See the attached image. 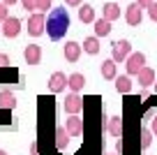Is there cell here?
<instances>
[{
    "instance_id": "24",
    "label": "cell",
    "mask_w": 157,
    "mask_h": 155,
    "mask_svg": "<svg viewBox=\"0 0 157 155\" xmlns=\"http://www.w3.org/2000/svg\"><path fill=\"white\" fill-rule=\"evenodd\" d=\"M51 5H53V0H37V2H35V10H39L44 14V12L51 10Z\"/></svg>"
},
{
    "instance_id": "35",
    "label": "cell",
    "mask_w": 157,
    "mask_h": 155,
    "mask_svg": "<svg viewBox=\"0 0 157 155\" xmlns=\"http://www.w3.org/2000/svg\"><path fill=\"white\" fill-rule=\"evenodd\" d=\"M0 155H7V153H5V150H0Z\"/></svg>"
},
{
    "instance_id": "12",
    "label": "cell",
    "mask_w": 157,
    "mask_h": 155,
    "mask_svg": "<svg viewBox=\"0 0 157 155\" xmlns=\"http://www.w3.org/2000/svg\"><path fill=\"white\" fill-rule=\"evenodd\" d=\"M136 79H139V83H141L143 88H148L150 83H155V79H157V77H155V70H152L150 65H143L141 72L136 74Z\"/></svg>"
},
{
    "instance_id": "30",
    "label": "cell",
    "mask_w": 157,
    "mask_h": 155,
    "mask_svg": "<svg viewBox=\"0 0 157 155\" xmlns=\"http://www.w3.org/2000/svg\"><path fill=\"white\" fill-rule=\"evenodd\" d=\"M65 2H67L69 7H78V5H81V2H83V0H65Z\"/></svg>"
},
{
    "instance_id": "23",
    "label": "cell",
    "mask_w": 157,
    "mask_h": 155,
    "mask_svg": "<svg viewBox=\"0 0 157 155\" xmlns=\"http://www.w3.org/2000/svg\"><path fill=\"white\" fill-rule=\"evenodd\" d=\"M150 144H152V132L148 130V127H143V130H141V148L148 150V148H150Z\"/></svg>"
},
{
    "instance_id": "5",
    "label": "cell",
    "mask_w": 157,
    "mask_h": 155,
    "mask_svg": "<svg viewBox=\"0 0 157 155\" xmlns=\"http://www.w3.org/2000/svg\"><path fill=\"white\" fill-rule=\"evenodd\" d=\"M65 130H67L69 137H81L83 134V121H81V116L78 113H69L67 123H65Z\"/></svg>"
},
{
    "instance_id": "32",
    "label": "cell",
    "mask_w": 157,
    "mask_h": 155,
    "mask_svg": "<svg viewBox=\"0 0 157 155\" xmlns=\"http://www.w3.org/2000/svg\"><path fill=\"white\" fill-rule=\"evenodd\" d=\"M0 2H5L7 7H10V5H16V0H0Z\"/></svg>"
},
{
    "instance_id": "28",
    "label": "cell",
    "mask_w": 157,
    "mask_h": 155,
    "mask_svg": "<svg viewBox=\"0 0 157 155\" xmlns=\"http://www.w3.org/2000/svg\"><path fill=\"white\" fill-rule=\"evenodd\" d=\"M10 65V56L7 54H0V67H7Z\"/></svg>"
},
{
    "instance_id": "1",
    "label": "cell",
    "mask_w": 157,
    "mask_h": 155,
    "mask_svg": "<svg viewBox=\"0 0 157 155\" xmlns=\"http://www.w3.org/2000/svg\"><path fill=\"white\" fill-rule=\"evenodd\" d=\"M69 23H72V19H69V12L65 10V7L49 10V16H46V23H44V28H46L44 33L49 35L53 42H58V39H63L65 35H67Z\"/></svg>"
},
{
    "instance_id": "7",
    "label": "cell",
    "mask_w": 157,
    "mask_h": 155,
    "mask_svg": "<svg viewBox=\"0 0 157 155\" xmlns=\"http://www.w3.org/2000/svg\"><path fill=\"white\" fill-rule=\"evenodd\" d=\"M19 33H21V19L7 16V19L2 21V35H5V37H16Z\"/></svg>"
},
{
    "instance_id": "22",
    "label": "cell",
    "mask_w": 157,
    "mask_h": 155,
    "mask_svg": "<svg viewBox=\"0 0 157 155\" xmlns=\"http://www.w3.org/2000/svg\"><path fill=\"white\" fill-rule=\"evenodd\" d=\"M16 107V97L12 90H2L0 93V109H14Z\"/></svg>"
},
{
    "instance_id": "2",
    "label": "cell",
    "mask_w": 157,
    "mask_h": 155,
    "mask_svg": "<svg viewBox=\"0 0 157 155\" xmlns=\"http://www.w3.org/2000/svg\"><path fill=\"white\" fill-rule=\"evenodd\" d=\"M44 23H46V16L42 12H33L28 16V35L30 37H39V35H44Z\"/></svg>"
},
{
    "instance_id": "4",
    "label": "cell",
    "mask_w": 157,
    "mask_h": 155,
    "mask_svg": "<svg viewBox=\"0 0 157 155\" xmlns=\"http://www.w3.org/2000/svg\"><path fill=\"white\" fill-rule=\"evenodd\" d=\"M143 65H146V56H143L141 51H134V54H129L127 58H125V67H127L129 77H136Z\"/></svg>"
},
{
    "instance_id": "8",
    "label": "cell",
    "mask_w": 157,
    "mask_h": 155,
    "mask_svg": "<svg viewBox=\"0 0 157 155\" xmlns=\"http://www.w3.org/2000/svg\"><path fill=\"white\" fill-rule=\"evenodd\" d=\"M67 88V74L63 72H53L49 77V90L51 93H63Z\"/></svg>"
},
{
    "instance_id": "9",
    "label": "cell",
    "mask_w": 157,
    "mask_h": 155,
    "mask_svg": "<svg viewBox=\"0 0 157 155\" xmlns=\"http://www.w3.org/2000/svg\"><path fill=\"white\" fill-rule=\"evenodd\" d=\"M23 58L28 65H39V60H42V46L39 44H28L23 51Z\"/></svg>"
},
{
    "instance_id": "18",
    "label": "cell",
    "mask_w": 157,
    "mask_h": 155,
    "mask_svg": "<svg viewBox=\"0 0 157 155\" xmlns=\"http://www.w3.org/2000/svg\"><path fill=\"white\" fill-rule=\"evenodd\" d=\"M81 49H83L86 54H90V56H97V54H99V39H97V35L86 37L83 44H81Z\"/></svg>"
},
{
    "instance_id": "34",
    "label": "cell",
    "mask_w": 157,
    "mask_h": 155,
    "mask_svg": "<svg viewBox=\"0 0 157 155\" xmlns=\"http://www.w3.org/2000/svg\"><path fill=\"white\" fill-rule=\"evenodd\" d=\"M155 93H157V79H155Z\"/></svg>"
},
{
    "instance_id": "27",
    "label": "cell",
    "mask_w": 157,
    "mask_h": 155,
    "mask_svg": "<svg viewBox=\"0 0 157 155\" xmlns=\"http://www.w3.org/2000/svg\"><path fill=\"white\" fill-rule=\"evenodd\" d=\"M35 2H37V0H21L23 10H28V12H35Z\"/></svg>"
},
{
    "instance_id": "26",
    "label": "cell",
    "mask_w": 157,
    "mask_h": 155,
    "mask_svg": "<svg viewBox=\"0 0 157 155\" xmlns=\"http://www.w3.org/2000/svg\"><path fill=\"white\" fill-rule=\"evenodd\" d=\"M7 16H10V10H7V5H5V2H0V23H2V21H5Z\"/></svg>"
},
{
    "instance_id": "19",
    "label": "cell",
    "mask_w": 157,
    "mask_h": 155,
    "mask_svg": "<svg viewBox=\"0 0 157 155\" xmlns=\"http://www.w3.org/2000/svg\"><path fill=\"white\" fill-rule=\"evenodd\" d=\"M102 16H104L106 21H111V23H113V21L120 16V7H118L116 2H106V5L102 7Z\"/></svg>"
},
{
    "instance_id": "21",
    "label": "cell",
    "mask_w": 157,
    "mask_h": 155,
    "mask_svg": "<svg viewBox=\"0 0 157 155\" xmlns=\"http://www.w3.org/2000/svg\"><path fill=\"white\" fill-rule=\"evenodd\" d=\"M67 144H69L67 130H65V127H56V148H58V150H65V148H67Z\"/></svg>"
},
{
    "instance_id": "10",
    "label": "cell",
    "mask_w": 157,
    "mask_h": 155,
    "mask_svg": "<svg viewBox=\"0 0 157 155\" xmlns=\"http://www.w3.org/2000/svg\"><path fill=\"white\" fill-rule=\"evenodd\" d=\"M141 19H143V10L136 5V2H132V5L125 10V21H127L129 26H139Z\"/></svg>"
},
{
    "instance_id": "3",
    "label": "cell",
    "mask_w": 157,
    "mask_h": 155,
    "mask_svg": "<svg viewBox=\"0 0 157 155\" xmlns=\"http://www.w3.org/2000/svg\"><path fill=\"white\" fill-rule=\"evenodd\" d=\"M132 54V44L127 39H118V42L111 44V58L116 63H125V58Z\"/></svg>"
},
{
    "instance_id": "16",
    "label": "cell",
    "mask_w": 157,
    "mask_h": 155,
    "mask_svg": "<svg viewBox=\"0 0 157 155\" xmlns=\"http://www.w3.org/2000/svg\"><path fill=\"white\" fill-rule=\"evenodd\" d=\"M102 77L106 79V81H113V79L118 77V65H116L113 58H109V60L102 63Z\"/></svg>"
},
{
    "instance_id": "36",
    "label": "cell",
    "mask_w": 157,
    "mask_h": 155,
    "mask_svg": "<svg viewBox=\"0 0 157 155\" xmlns=\"http://www.w3.org/2000/svg\"><path fill=\"white\" fill-rule=\"evenodd\" d=\"M106 155H113V153H106Z\"/></svg>"
},
{
    "instance_id": "11",
    "label": "cell",
    "mask_w": 157,
    "mask_h": 155,
    "mask_svg": "<svg viewBox=\"0 0 157 155\" xmlns=\"http://www.w3.org/2000/svg\"><path fill=\"white\" fill-rule=\"evenodd\" d=\"M81 54H83V49H81L78 42H67L65 44V60H67V63H76V60L81 58Z\"/></svg>"
},
{
    "instance_id": "31",
    "label": "cell",
    "mask_w": 157,
    "mask_h": 155,
    "mask_svg": "<svg viewBox=\"0 0 157 155\" xmlns=\"http://www.w3.org/2000/svg\"><path fill=\"white\" fill-rule=\"evenodd\" d=\"M152 134H157V116L152 118Z\"/></svg>"
},
{
    "instance_id": "6",
    "label": "cell",
    "mask_w": 157,
    "mask_h": 155,
    "mask_svg": "<svg viewBox=\"0 0 157 155\" xmlns=\"http://www.w3.org/2000/svg\"><path fill=\"white\" fill-rule=\"evenodd\" d=\"M83 102L86 100L78 95V93H69V95L65 97V111H67V113H81Z\"/></svg>"
},
{
    "instance_id": "13",
    "label": "cell",
    "mask_w": 157,
    "mask_h": 155,
    "mask_svg": "<svg viewBox=\"0 0 157 155\" xmlns=\"http://www.w3.org/2000/svg\"><path fill=\"white\" fill-rule=\"evenodd\" d=\"M113 83H116V90L123 93V95L132 93V77H129V74H120V77H116Z\"/></svg>"
},
{
    "instance_id": "17",
    "label": "cell",
    "mask_w": 157,
    "mask_h": 155,
    "mask_svg": "<svg viewBox=\"0 0 157 155\" xmlns=\"http://www.w3.org/2000/svg\"><path fill=\"white\" fill-rule=\"evenodd\" d=\"M78 21H81V23H93L95 21V7L81 2V5H78Z\"/></svg>"
},
{
    "instance_id": "33",
    "label": "cell",
    "mask_w": 157,
    "mask_h": 155,
    "mask_svg": "<svg viewBox=\"0 0 157 155\" xmlns=\"http://www.w3.org/2000/svg\"><path fill=\"white\" fill-rule=\"evenodd\" d=\"M30 155H37V146H30Z\"/></svg>"
},
{
    "instance_id": "20",
    "label": "cell",
    "mask_w": 157,
    "mask_h": 155,
    "mask_svg": "<svg viewBox=\"0 0 157 155\" xmlns=\"http://www.w3.org/2000/svg\"><path fill=\"white\" fill-rule=\"evenodd\" d=\"M93 23H95V35H97V37H106V35L111 33V21H106L104 16L102 19H95Z\"/></svg>"
},
{
    "instance_id": "15",
    "label": "cell",
    "mask_w": 157,
    "mask_h": 155,
    "mask_svg": "<svg viewBox=\"0 0 157 155\" xmlns=\"http://www.w3.org/2000/svg\"><path fill=\"white\" fill-rule=\"evenodd\" d=\"M86 86V77L81 72H74L72 77H67V88H72V93H81Z\"/></svg>"
},
{
    "instance_id": "25",
    "label": "cell",
    "mask_w": 157,
    "mask_h": 155,
    "mask_svg": "<svg viewBox=\"0 0 157 155\" xmlns=\"http://www.w3.org/2000/svg\"><path fill=\"white\" fill-rule=\"evenodd\" d=\"M146 10H148V16H150V21H157V2H155V0H152L150 5L146 7Z\"/></svg>"
},
{
    "instance_id": "29",
    "label": "cell",
    "mask_w": 157,
    "mask_h": 155,
    "mask_svg": "<svg viewBox=\"0 0 157 155\" xmlns=\"http://www.w3.org/2000/svg\"><path fill=\"white\" fill-rule=\"evenodd\" d=\"M150 2H152V0H136V5L141 7V10H146V7L150 5Z\"/></svg>"
},
{
    "instance_id": "14",
    "label": "cell",
    "mask_w": 157,
    "mask_h": 155,
    "mask_svg": "<svg viewBox=\"0 0 157 155\" xmlns=\"http://www.w3.org/2000/svg\"><path fill=\"white\" fill-rule=\"evenodd\" d=\"M106 130H109V134H111L113 139H120V134H123V118H120V116H113V118H109V123H106Z\"/></svg>"
}]
</instances>
